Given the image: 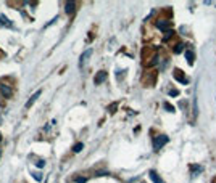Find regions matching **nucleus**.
Wrapping results in <instances>:
<instances>
[{
	"label": "nucleus",
	"instance_id": "nucleus-1",
	"mask_svg": "<svg viewBox=\"0 0 216 183\" xmlns=\"http://www.w3.org/2000/svg\"><path fill=\"white\" fill-rule=\"evenodd\" d=\"M168 143V137L166 135H158V137H155L153 138V149L155 151H158V149H161V146L166 145Z\"/></svg>",
	"mask_w": 216,
	"mask_h": 183
},
{
	"label": "nucleus",
	"instance_id": "nucleus-2",
	"mask_svg": "<svg viewBox=\"0 0 216 183\" xmlns=\"http://www.w3.org/2000/svg\"><path fill=\"white\" fill-rule=\"evenodd\" d=\"M157 28L158 29H161V31H171V23L169 21H166V19H160V21H157Z\"/></svg>",
	"mask_w": 216,
	"mask_h": 183
},
{
	"label": "nucleus",
	"instance_id": "nucleus-3",
	"mask_svg": "<svg viewBox=\"0 0 216 183\" xmlns=\"http://www.w3.org/2000/svg\"><path fill=\"white\" fill-rule=\"evenodd\" d=\"M107 77H108V74L105 73V71H100V73L95 76V79H94V82H95V85H98V84H102V82H105L107 80Z\"/></svg>",
	"mask_w": 216,
	"mask_h": 183
},
{
	"label": "nucleus",
	"instance_id": "nucleus-4",
	"mask_svg": "<svg viewBox=\"0 0 216 183\" xmlns=\"http://www.w3.org/2000/svg\"><path fill=\"white\" fill-rule=\"evenodd\" d=\"M91 55H92V50H86V52L81 55V59H79V66H81V68L87 63V59H89V56H91Z\"/></svg>",
	"mask_w": 216,
	"mask_h": 183
},
{
	"label": "nucleus",
	"instance_id": "nucleus-5",
	"mask_svg": "<svg viewBox=\"0 0 216 183\" xmlns=\"http://www.w3.org/2000/svg\"><path fill=\"white\" fill-rule=\"evenodd\" d=\"M173 76H174V79H176V80H179V82H182V84H187V79L184 77V74H182V71H181V69H176Z\"/></svg>",
	"mask_w": 216,
	"mask_h": 183
},
{
	"label": "nucleus",
	"instance_id": "nucleus-6",
	"mask_svg": "<svg viewBox=\"0 0 216 183\" xmlns=\"http://www.w3.org/2000/svg\"><path fill=\"white\" fill-rule=\"evenodd\" d=\"M0 92H2V95H3L5 98H8V97H11V93H13V90H11V87H8V85H2L0 87Z\"/></svg>",
	"mask_w": 216,
	"mask_h": 183
},
{
	"label": "nucleus",
	"instance_id": "nucleus-7",
	"mask_svg": "<svg viewBox=\"0 0 216 183\" xmlns=\"http://www.w3.org/2000/svg\"><path fill=\"white\" fill-rule=\"evenodd\" d=\"M39 97H40V90H37V92H36V93L34 95H32V97L31 98H29V100H28V103H26V108H31L32 106V104H34V101L36 100H37V98Z\"/></svg>",
	"mask_w": 216,
	"mask_h": 183
},
{
	"label": "nucleus",
	"instance_id": "nucleus-8",
	"mask_svg": "<svg viewBox=\"0 0 216 183\" xmlns=\"http://www.w3.org/2000/svg\"><path fill=\"white\" fill-rule=\"evenodd\" d=\"M65 10H66L68 15H73L74 10H76V3H74V2H66V8H65Z\"/></svg>",
	"mask_w": 216,
	"mask_h": 183
},
{
	"label": "nucleus",
	"instance_id": "nucleus-9",
	"mask_svg": "<svg viewBox=\"0 0 216 183\" xmlns=\"http://www.w3.org/2000/svg\"><path fill=\"white\" fill-rule=\"evenodd\" d=\"M150 178H152V182H153V183H163V180L158 177V173L155 172V170H150Z\"/></svg>",
	"mask_w": 216,
	"mask_h": 183
},
{
	"label": "nucleus",
	"instance_id": "nucleus-10",
	"mask_svg": "<svg viewBox=\"0 0 216 183\" xmlns=\"http://www.w3.org/2000/svg\"><path fill=\"white\" fill-rule=\"evenodd\" d=\"M185 58H187L189 63H192V61H194V58H195V55H194L192 50H187V52H185Z\"/></svg>",
	"mask_w": 216,
	"mask_h": 183
},
{
	"label": "nucleus",
	"instance_id": "nucleus-11",
	"mask_svg": "<svg viewBox=\"0 0 216 183\" xmlns=\"http://www.w3.org/2000/svg\"><path fill=\"white\" fill-rule=\"evenodd\" d=\"M163 108H164V109H168L169 113H174V111H176V108H174V106H171L168 101H164V103H163Z\"/></svg>",
	"mask_w": 216,
	"mask_h": 183
},
{
	"label": "nucleus",
	"instance_id": "nucleus-12",
	"mask_svg": "<svg viewBox=\"0 0 216 183\" xmlns=\"http://www.w3.org/2000/svg\"><path fill=\"white\" fill-rule=\"evenodd\" d=\"M182 50H184V44H178V45L174 47V53H176V55H179Z\"/></svg>",
	"mask_w": 216,
	"mask_h": 183
},
{
	"label": "nucleus",
	"instance_id": "nucleus-13",
	"mask_svg": "<svg viewBox=\"0 0 216 183\" xmlns=\"http://www.w3.org/2000/svg\"><path fill=\"white\" fill-rule=\"evenodd\" d=\"M82 148H84L82 143H76V145L73 146V151H74V153H79V151H82Z\"/></svg>",
	"mask_w": 216,
	"mask_h": 183
},
{
	"label": "nucleus",
	"instance_id": "nucleus-14",
	"mask_svg": "<svg viewBox=\"0 0 216 183\" xmlns=\"http://www.w3.org/2000/svg\"><path fill=\"white\" fill-rule=\"evenodd\" d=\"M86 182H87L86 177H77V178H76V183H86Z\"/></svg>",
	"mask_w": 216,
	"mask_h": 183
},
{
	"label": "nucleus",
	"instance_id": "nucleus-15",
	"mask_svg": "<svg viewBox=\"0 0 216 183\" xmlns=\"http://www.w3.org/2000/svg\"><path fill=\"white\" fill-rule=\"evenodd\" d=\"M171 35H173V31H168V32H166V35H164V39H163V40H164V42H168V40L171 39Z\"/></svg>",
	"mask_w": 216,
	"mask_h": 183
},
{
	"label": "nucleus",
	"instance_id": "nucleus-16",
	"mask_svg": "<svg viewBox=\"0 0 216 183\" xmlns=\"http://www.w3.org/2000/svg\"><path fill=\"white\" fill-rule=\"evenodd\" d=\"M32 177H34V180H37V182H40L42 180V175L39 172H36V173H32Z\"/></svg>",
	"mask_w": 216,
	"mask_h": 183
},
{
	"label": "nucleus",
	"instance_id": "nucleus-17",
	"mask_svg": "<svg viewBox=\"0 0 216 183\" xmlns=\"http://www.w3.org/2000/svg\"><path fill=\"white\" fill-rule=\"evenodd\" d=\"M190 169H192V170H194V175H195V173H197V172H199V170H202V167H199V166H192V167H190Z\"/></svg>",
	"mask_w": 216,
	"mask_h": 183
},
{
	"label": "nucleus",
	"instance_id": "nucleus-18",
	"mask_svg": "<svg viewBox=\"0 0 216 183\" xmlns=\"http://www.w3.org/2000/svg\"><path fill=\"white\" fill-rule=\"evenodd\" d=\"M169 95H171V97H178L179 92H178V90H169Z\"/></svg>",
	"mask_w": 216,
	"mask_h": 183
},
{
	"label": "nucleus",
	"instance_id": "nucleus-19",
	"mask_svg": "<svg viewBox=\"0 0 216 183\" xmlns=\"http://www.w3.org/2000/svg\"><path fill=\"white\" fill-rule=\"evenodd\" d=\"M44 166H45V162H44V161H39V162H37V167H39V169H40V167H44Z\"/></svg>",
	"mask_w": 216,
	"mask_h": 183
},
{
	"label": "nucleus",
	"instance_id": "nucleus-20",
	"mask_svg": "<svg viewBox=\"0 0 216 183\" xmlns=\"http://www.w3.org/2000/svg\"><path fill=\"white\" fill-rule=\"evenodd\" d=\"M115 109H116V104H113V106H110V111H111V113H115Z\"/></svg>",
	"mask_w": 216,
	"mask_h": 183
},
{
	"label": "nucleus",
	"instance_id": "nucleus-21",
	"mask_svg": "<svg viewBox=\"0 0 216 183\" xmlns=\"http://www.w3.org/2000/svg\"><path fill=\"white\" fill-rule=\"evenodd\" d=\"M0 157H2V149H0Z\"/></svg>",
	"mask_w": 216,
	"mask_h": 183
},
{
	"label": "nucleus",
	"instance_id": "nucleus-22",
	"mask_svg": "<svg viewBox=\"0 0 216 183\" xmlns=\"http://www.w3.org/2000/svg\"><path fill=\"white\" fill-rule=\"evenodd\" d=\"M0 142H2V135H0Z\"/></svg>",
	"mask_w": 216,
	"mask_h": 183
}]
</instances>
